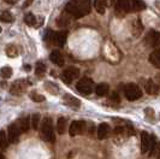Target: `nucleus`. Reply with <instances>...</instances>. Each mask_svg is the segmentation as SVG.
Returning <instances> with one entry per match:
<instances>
[{
    "label": "nucleus",
    "instance_id": "obj_14",
    "mask_svg": "<svg viewBox=\"0 0 160 159\" xmlns=\"http://www.w3.org/2000/svg\"><path fill=\"white\" fill-rule=\"evenodd\" d=\"M117 8L124 12L132 11V0H117Z\"/></svg>",
    "mask_w": 160,
    "mask_h": 159
},
{
    "label": "nucleus",
    "instance_id": "obj_4",
    "mask_svg": "<svg viewBox=\"0 0 160 159\" xmlns=\"http://www.w3.org/2000/svg\"><path fill=\"white\" fill-rule=\"evenodd\" d=\"M93 86H94L93 80L88 79V77H83V79H81L77 82L76 88H77V90L80 93H82L83 95H89L93 92Z\"/></svg>",
    "mask_w": 160,
    "mask_h": 159
},
{
    "label": "nucleus",
    "instance_id": "obj_35",
    "mask_svg": "<svg viewBox=\"0 0 160 159\" xmlns=\"http://www.w3.org/2000/svg\"><path fill=\"white\" fill-rule=\"evenodd\" d=\"M5 3H8V4H15V3H17V0H4Z\"/></svg>",
    "mask_w": 160,
    "mask_h": 159
},
{
    "label": "nucleus",
    "instance_id": "obj_12",
    "mask_svg": "<svg viewBox=\"0 0 160 159\" xmlns=\"http://www.w3.org/2000/svg\"><path fill=\"white\" fill-rule=\"evenodd\" d=\"M49 59H51L52 63H54L56 65H59V66H63L64 65V57H63V54L58 49L52 51V53L49 56Z\"/></svg>",
    "mask_w": 160,
    "mask_h": 159
},
{
    "label": "nucleus",
    "instance_id": "obj_31",
    "mask_svg": "<svg viewBox=\"0 0 160 159\" xmlns=\"http://www.w3.org/2000/svg\"><path fill=\"white\" fill-rule=\"evenodd\" d=\"M30 98H32V101H35V103H42V101H45V96L39 94V93H36V92H32V94H30Z\"/></svg>",
    "mask_w": 160,
    "mask_h": 159
},
{
    "label": "nucleus",
    "instance_id": "obj_28",
    "mask_svg": "<svg viewBox=\"0 0 160 159\" xmlns=\"http://www.w3.org/2000/svg\"><path fill=\"white\" fill-rule=\"evenodd\" d=\"M0 19H1V22L10 23V22H12V21H13V16H12L10 12L5 11V12H1V13H0Z\"/></svg>",
    "mask_w": 160,
    "mask_h": 159
},
{
    "label": "nucleus",
    "instance_id": "obj_8",
    "mask_svg": "<svg viewBox=\"0 0 160 159\" xmlns=\"http://www.w3.org/2000/svg\"><path fill=\"white\" fill-rule=\"evenodd\" d=\"M146 44L151 47H158L160 45V32L149 30L146 36Z\"/></svg>",
    "mask_w": 160,
    "mask_h": 159
},
{
    "label": "nucleus",
    "instance_id": "obj_6",
    "mask_svg": "<svg viewBox=\"0 0 160 159\" xmlns=\"http://www.w3.org/2000/svg\"><path fill=\"white\" fill-rule=\"evenodd\" d=\"M86 127L87 126H86L84 121H73L69 128V134L71 136L81 135L86 131Z\"/></svg>",
    "mask_w": 160,
    "mask_h": 159
},
{
    "label": "nucleus",
    "instance_id": "obj_2",
    "mask_svg": "<svg viewBox=\"0 0 160 159\" xmlns=\"http://www.w3.org/2000/svg\"><path fill=\"white\" fill-rule=\"evenodd\" d=\"M41 134L42 137L48 141V142H54L56 136H54V131H53V126H52V119L46 117L43 118L42 123H41Z\"/></svg>",
    "mask_w": 160,
    "mask_h": 159
},
{
    "label": "nucleus",
    "instance_id": "obj_32",
    "mask_svg": "<svg viewBox=\"0 0 160 159\" xmlns=\"http://www.w3.org/2000/svg\"><path fill=\"white\" fill-rule=\"evenodd\" d=\"M144 113H146V118L149 119V121H153L154 119V110H153L152 107H147V109H144Z\"/></svg>",
    "mask_w": 160,
    "mask_h": 159
},
{
    "label": "nucleus",
    "instance_id": "obj_1",
    "mask_svg": "<svg viewBox=\"0 0 160 159\" xmlns=\"http://www.w3.org/2000/svg\"><path fill=\"white\" fill-rule=\"evenodd\" d=\"M65 11L75 18H82L90 13L92 3L90 0H71L66 4Z\"/></svg>",
    "mask_w": 160,
    "mask_h": 159
},
{
    "label": "nucleus",
    "instance_id": "obj_25",
    "mask_svg": "<svg viewBox=\"0 0 160 159\" xmlns=\"http://www.w3.org/2000/svg\"><path fill=\"white\" fill-rule=\"evenodd\" d=\"M146 8L143 0H132V11H141Z\"/></svg>",
    "mask_w": 160,
    "mask_h": 159
},
{
    "label": "nucleus",
    "instance_id": "obj_29",
    "mask_svg": "<svg viewBox=\"0 0 160 159\" xmlns=\"http://www.w3.org/2000/svg\"><path fill=\"white\" fill-rule=\"evenodd\" d=\"M39 126H40V115L39 113H34L32 117V129H39Z\"/></svg>",
    "mask_w": 160,
    "mask_h": 159
},
{
    "label": "nucleus",
    "instance_id": "obj_34",
    "mask_svg": "<svg viewBox=\"0 0 160 159\" xmlns=\"http://www.w3.org/2000/svg\"><path fill=\"white\" fill-rule=\"evenodd\" d=\"M32 1H34V0H25V3H24V8L30 6V5L32 4Z\"/></svg>",
    "mask_w": 160,
    "mask_h": 159
},
{
    "label": "nucleus",
    "instance_id": "obj_9",
    "mask_svg": "<svg viewBox=\"0 0 160 159\" xmlns=\"http://www.w3.org/2000/svg\"><path fill=\"white\" fill-rule=\"evenodd\" d=\"M19 129L17 128L16 123L15 124H11L8 129V142L11 143H17L18 142V139H19Z\"/></svg>",
    "mask_w": 160,
    "mask_h": 159
},
{
    "label": "nucleus",
    "instance_id": "obj_17",
    "mask_svg": "<svg viewBox=\"0 0 160 159\" xmlns=\"http://www.w3.org/2000/svg\"><path fill=\"white\" fill-rule=\"evenodd\" d=\"M107 6V0H94V8L96 10L98 13L104 15Z\"/></svg>",
    "mask_w": 160,
    "mask_h": 159
},
{
    "label": "nucleus",
    "instance_id": "obj_20",
    "mask_svg": "<svg viewBox=\"0 0 160 159\" xmlns=\"http://www.w3.org/2000/svg\"><path fill=\"white\" fill-rule=\"evenodd\" d=\"M158 85H155L152 80H149L147 83H146V92L148 94H157L158 93Z\"/></svg>",
    "mask_w": 160,
    "mask_h": 159
},
{
    "label": "nucleus",
    "instance_id": "obj_22",
    "mask_svg": "<svg viewBox=\"0 0 160 159\" xmlns=\"http://www.w3.org/2000/svg\"><path fill=\"white\" fill-rule=\"evenodd\" d=\"M57 130L59 134H64L66 130V119L64 117H60L57 122Z\"/></svg>",
    "mask_w": 160,
    "mask_h": 159
},
{
    "label": "nucleus",
    "instance_id": "obj_24",
    "mask_svg": "<svg viewBox=\"0 0 160 159\" xmlns=\"http://www.w3.org/2000/svg\"><path fill=\"white\" fill-rule=\"evenodd\" d=\"M6 54L10 58H16L18 56V48L15 45H10V46L6 47Z\"/></svg>",
    "mask_w": 160,
    "mask_h": 159
},
{
    "label": "nucleus",
    "instance_id": "obj_13",
    "mask_svg": "<svg viewBox=\"0 0 160 159\" xmlns=\"http://www.w3.org/2000/svg\"><path fill=\"white\" fill-rule=\"evenodd\" d=\"M96 133H98V139L99 140H104L110 134V126L107 123H101L98 127V131Z\"/></svg>",
    "mask_w": 160,
    "mask_h": 159
},
{
    "label": "nucleus",
    "instance_id": "obj_36",
    "mask_svg": "<svg viewBox=\"0 0 160 159\" xmlns=\"http://www.w3.org/2000/svg\"><path fill=\"white\" fill-rule=\"evenodd\" d=\"M0 159H5V158H4V156H2V153H1V152H0Z\"/></svg>",
    "mask_w": 160,
    "mask_h": 159
},
{
    "label": "nucleus",
    "instance_id": "obj_21",
    "mask_svg": "<svg viewBox=\"0 0 160 159\" xmlns=\"http://www.w3.org/2000/svg\"><path fill=\"white\" fill-rule=\"evenodd\" d=\"M46 72V65L42 63V62H38L36 66H35V74L38 77H42Z\"/></svg>",
    "mask_w": 160,
    "mask_h": 159
},
{
    "label": "nucleus",
    "instance_id": "obj_18",
    "mask_svg": "<svg viewBox=\"0 0 160 159\" xmlns=\"http://www.w3.org/2000/svg\"><path fill=\"white\" fill-rule=\"evenodd\" d=\"M16 126L19 129L21 133H27L29 130V128H30V121H29V118L25 117V118H22L21 121H18V123Z\"/></svg>",
    "mask_w": 160,
    "mask_h": 159
},
{
    "label": "nucleus",
    "instance_id": "obj_38",
    "mask_svg": "<svg viewBox=\"0 0 160 159\" xmlns=\"http://www.w3.org/2000/svg\"><path fill=\"white\" fill-rule=\"evenodd\" d=\"M0 33H1V28H0Z\"/></svg>",
    "mask_w": 160,
    "mask_h": 159
},
{
    "label": "nucleus",
    "instance_id": "obj_23",
    "mask_svg": "<svg viewBox=\"0 0 160 159\" xmlns=\"http://www.w3.org/2000/svg\"><path fill=\"white\" fill-rule=\"evenodd\" d=\"M8 146V134L4 130H0V147L2 150H6Z\"/></svg>",
    "mask_w": 160,
    "mask_h": 159
},
{
    "label": "nucleus",
    "instance_id": "obj_37",
    "mask_svg": "<svg viewBox=\"0 0 160 159\" xmlns=\"http://www.w3.org/2000/svg\"><path fill=\"white\" fill-rule=\"evenodd\" d=\"M116 3V0H111V4H114Z\"/></svg>",
    "mask_w": 160,
    "mask_h": 159
},
{
    "label": "nucleus",
    "instance_id": "obj_33",
    "mask_svg": "<svg viewBox=\"0 0 160 159\" xmlns=\"http://www.w3.org/2000/svg\"><path fill=\"white\" fill-rule=\"evenodd\" d=\"M111 100H114V101H116V103H117V104H119V103H120L119 96H118V94H117L116 92H114V93H113L112 95H111Z\"/></svg>",
    "mask_w": 160,
    "mask_h": 159
},
{
    "label": "nucleus",
    "instance_id": "obj_3",
    "mask_svg": "<svg viewBox=\"0 0 160 159\" xmlns=\"http://www.w3.org/2000/svg\"><path fill=\"white\" fill-rule=\"evenodd\" d=\"M124 94H125L128 100L135 101V100L140 99L142 96V90H141V88L138 87L136 83H129L124 88Z\"/></svg>",
    "mask_w": 160,
    "mask_h": 159
},
{
    "label": "nucleus",
    "instance_id": "obj_10",
    "mask_svg": "<svg viewBox=\"0 0 160 159\" xmlns=\"http://www.w3.org/2000/svg\"><path fill=\"white\" fill-rule=\"evenodd\" d=\"M151 143H152V136L147 131H142V134H141V152L142 153L149 152Z\"/></svg>",
    "mask_w": 160,
    "mask_h": 159
},
{
    "label": "nucleus",
    "instance_id": "obj_19",
    "mask_svg": "<svg viewBox=\"0 0 160 159\" xmlns=\"http://www.w3.org/2000/svg\"><path fill=\"white\" fill-rule=\"evenodd\" d=\"M108 90H110V87H108L107 83H100V85H98L95 88L96 94L99 96H105L108 93Z\"/></svg>",
    "mask_w": 160,
    "mask_h": 159
},
{
    "label": "nucleus",
    "instance_id": "obj_26",
    "mask_svg": "<svg viewBox=\"0 0 160 159\" xmlns=\"http://www.w3.org/2000/svg\"><path fill=\"white\" fill-rule=\"evenodd\" d=\"M12 72L13 71H12V69L10 66H4L0 70V77H2V79H10L12 76Z\"/></svg>",
    "mask_w": 160,
    "mask_h": 159
},
{
    "label": "nucleus",
    "instance_id": "obj_7",
    "mask_svg": "<svg viewBox=\"0 0 160 159\" xmlns=\"http://www.w3.org/2000/svg\"><path fill=\"white\" fill-rule=\"evenodd\" d=\"M27 86H28V82L25 80H17L11 85L10 92L15 95H19V94L24 93V90L27 89Z\"/></svg>",
    "mask_w": 160,
    "mask_h": 159
},
{
    "label": "nucleus",
    "instance_id": "obj_30",
    "mask_svg": "<svg viewBox=\"0 0 160 159\" xmlns=\"http://www.w3.org/2000/svg\"><path fill=\"white\" fill-rule=\"evenodd\" d=\"M45 88L47 89L49 93H52V94H57L58 93V87H57V85H54V83H52V82H46L45 83Z\"/></svg>",
    "mask_w": 160,
    "mask_h": 159
},
{
    "label": "nucleus",
    "instance_id": "obj_27",
    "mask_svg": "<svg viewBox=\"0 0 160 159\" xmlns=\"http://www.w3.org/2000/svg\"><path fill=\"white\" fill-rule=\"evenodd\" d=\"M24 22L27 25H35L36 27V17L34 16L32 13H27L25 16H24Z\"/></svg>",
    "mask_w": 160,
    "mask_h": 159
},
{
    "label": "nucleus",
    "instance_id": "obj_15",
    "mask_svg": "<svg viewBox=\"0 0 160 159\" xmlns=\"http://www.w3.org/2000/svg\"><path fill=\"white\" fill-rule=\"evenodd\" d=\"M66 38H68V33L59 32L53 35V41H54V44H56L57 46H63L66 42Z\"/></svg>",
    "mask_w": 160,
    "mask_h": 159
},
{
    "label": "nucleus",
    "instance_id": "obj_5",
    "mask_svg": "<svg viewBox=\"0 0 160 159\" xmlns=\"http://www.w3.org/2000/svg\"><path fill=\"white\" fill-rule=\"evenodd\" d=\"M78 76H80V70L75 66H69L62 74V80L65 83H71L72 81L76 80Z\"/></svg>",
    "mask_w": 160,
    "mask_h": 159
},
{
    "label": "nucleus",
    "instance_id": "obj_11",
    "mask_svg": "<svg viewBox=\"0 0 160 159\" xmlns=\"http://www.w3.org/2000/svg\"><path fill=\"white\" fill-rule=\"evenodd\" d=\"M64 101H65V104L69 106V107L75 109V110H78V109H80V106H81L80 100H78L77 98H75V96L69 95V94L64 95Z\"/></svg>",
    "mask_w": 160,
    "mask_h": 159
},
{
    "label": "nucleus",
    "instance_id": "obj_16",
    "mask_svg": "<svg viewBox=\"0 0 160 159\" xmlns=\"http://www.w3.org/2000/svg\"><path fill=\"white\" fill-rule=\"evenodd\" d=\"M149 62L151 64H153L155 68L160 69V47L154 49L152 52V54L149 56Z\"/></svg>",
    "mask_w": 160,
    "mask_h": 159
}]
</instances>
